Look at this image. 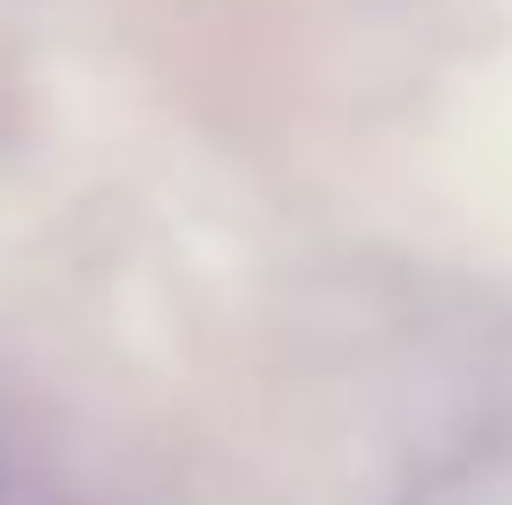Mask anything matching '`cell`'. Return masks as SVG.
<instances>
[{"label":"cell","mask_w":512,"mask_h":505,"mask_svg":"<svg viewBox=\"0 0 512 505\" xmlns=\"http://www.w3.org/2000/svg\"><path fill=\"white\" fill-rule=\"evenodd\" d=\"M483 505H512V491H498V498H483Z\"/></svg>","instance_id":"obj_1"},{"label":"cell","mask_w":512,"mask_h":505,"mask_svg":"<svg viewBox=\"0 0 512 505\" xmlns=\"http://www.w3.org/2000/svg\"><path fill=\"white\" fill-rule=\"evenodd\" d=\"M0 505H8V483H0Z\"/></svg>","instance_id":"obj_2"}]
</instances>
